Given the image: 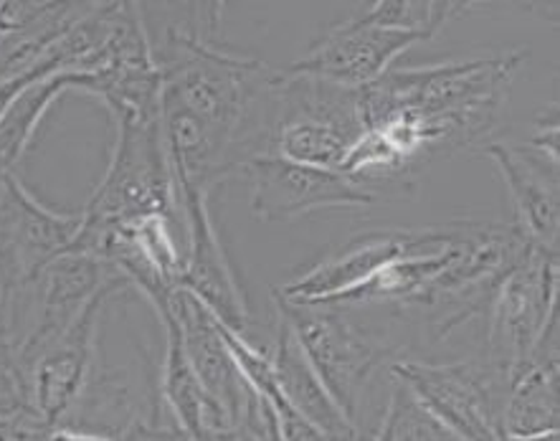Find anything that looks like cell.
I'll list each match as a JSON object with an SVG mask.
<instances>
[{"mask_svg": "<svg viewBox=\"0 0 560 441\" xmlns=\"http://www.w3.org/2000/svg\"><path fill=\"white\" fill-rule=\"evenodd\" d=\"M153 44L160 132L178 196H211L246 160L269 155L279 69L221 42V3H183Z\"/></svg>", "mask_w": 560, "mask_h": 441, "instance_id": "6da1fadb", "label": "cell"}, {"mask_svg": "<svg viewBox=\"0 0 560 441\" xmlns=\"http://www.w3.org/2000/svg\"><path fill=\"white\" fill-rule=\"evenodd\" d=\"M525 51L450 59L388 69L360 90L368 130L411 165L436 155L487 146L502 123L515 71Z\"/></svg>", "mask_w": 560, "mask_h": 441, "instance_id": "7a4b0ae2", "label": "cell"}, {"mask_svg": "<svg viewBox=\"0 0 560 441\" xmlns=\"http://www.w3.org/2000/svg\"><path fill=\"white\" fill-rule=\"evenodd\" d=\"M115 127L109 165L82 208V229L71 248L94 254L109 231L142 216L163 213L183 223L178 186L160 132V115H119Z\"/></svg>", "mask_w": 560, "mask_h": 441, "instance_id": "3957f363", "label": "cell"}, {"mask_svg": "<svg viewBox=\"0 0 560 441\" xmlns=\"http://www.w3.org/2000/svg\"><path fill=\"white\" fill-rule=\"evenodd\" d=\"M368 130L360 90L279 71L277 117L269 155L342 171L350 148Z\"/></svg>", "mask_w": 560, "mask_h": 441, "instance_id": "277c9868", "label": "cell"}, {"mask_svg": "<svg viewBox=\"0 0 560 441\" xmlns=\"http://www.w3.org/2000/svg\"><path fill=\"white\" fill-rule=\"evenodd\" d=\"M115 285L130 287L107 259L69 248L46 264L26 287L8 297L5 340L19 352L21 365L67 330L94 297Z\"/></svg>", "mask_w": 560, "mask_h": 441, "instance_id": "5b68a950", "label": "cell"}, {"mask_svg": "<svg viewBox=\"0 0 560 441\" xmlns=\"http://www.w3.org/2000/svg\"><path fill=\"white\" fill-rule=\"evenodd\" d=\"M390 375L459 441H508L502 431L508 391L505 365L494 360H394Z\"/></svg>", "mask_w": 560, "mask_h": 441, "instance_id": "8992f818", "label": "cell"}, {"mask_svg": "<svg viewBox=\"0 0 560 441\" xmlns=\"http://www.w3.org/2000/svg\"><path fill=\"white\" fill-rule=\"evenodd\" d=\"M279 315L342 411L358 423L360 398L383 350L342 304H292L271 292Z\"/></svg>", "mask_w": 560, "mask_h": 441, "instance_id": "52a82bcc", "label": "cell"}, {"mask_svg": "<svg viewBox=\"0 0 560 441\" xmlns=\"http://www.w3.org/2000/svg\"><path fill=\"white\" fill-rule=\"evenodd\" d=\"M558 254L527 248L487 304V350L508 371L535 358L558 333Z\"/></svg>", "mask_w": 560, "mask_h": 441, "instance_id": "ba28073f", "label": "cell"}, {"mask_svg": "<svg viewBox=\"0 0 560 441\" xmlns=\"http://www.w3.org/2000/svg\"><path fill=\"white\" fill-rule=\"evenodd\" d=\"M130 290L115 285L102 290L79 312L67 330L44 345L34 358L23 365L28 386L31 414L46 429H56L67 421L71 408L79 404L100 365V325L102 312L112 297Z\"/></svg>", "mask_w": 560, "mask_h": 441, "instance_id": "9c48e42d", "label": "cell"}, {"mask_svg": "<svg viewBox=\"0 0 560 441\" xmlns=\"http://www.w3.org/2000/svg\"><path fill=\"white\" fill-rule=\"evenodd\" d=\"M238 175L249 183V206L259 221H298L330 208H368L383 200L340 171L302 165L279 155L246 160Z\"/></svg>", "mask_w": 560, "mask_h": 441, "instance_id": "30bf717a", "label": "cell"}, {"mask_svg": "<svg viewBox=\"0 0 560 441\" xmlns=\"http://www.w3.org/2000/svg\"><path fill=\"white\" fill-rule=\"evenodd\" d=\"M82 211H54L15 173L0 175V282L5 300L77 244ZM8 304V302H5Z\"/></svg>", "mask_w": 560, "mask_h": 441, "instance_id": "8fae6325", "label": "cell"}, {"mask_svg": "<svg viewBox=\"0 0 560 441\" xmlns=\"http://www.w3.org/2000/svg\"><path fill=\"white\" fill-rule=\"evenodd\" d=\"M450 239V223L423 229H383L353 236L350 242L317 262L305 275L275 287V294L292 304H327L363 287L390 262L413 252H431Z\"/></svg>", "mask_w": 560, "mask_h": 441, "instance_id": "7c38bea8", "label": "cell"}, {"mask_svg": "<svg viewBox=\"0 0 560 441\" xmlns=\"http://www.w3.org/2000/svg\"><path fill=\"white\" fill-rule=\"evenodd\" d=\"M175 223L180 221L163 213L142 216L109 231L94 252L125 277L130 290L145 297L160 323L171 317L173 294L180 290L186 271V254L175 239Z\"/></svg>", "mask_w": 560, "mask_h": 441, "instance_id": "4fadbf2b", "label": "cell"}, {"mask_svg": "<svg viewBox=\"0 0 560 441\" xmlns=\"http://www.w3.org/2000/svg\"><path fill=\"white\" fill-rule=\"evenodd\" d=\"M421 42H429V38L411 31L375 26L365 15H355L327 31L287 71L323 79V82L348 86V90H363L388 69H394L398 56Z\"/></svg>", "mask_w": 560, "mask_h": 441, "instance_id": "5bb4252c", "label": "cell"}, {"mask_svg": "<svg viewBox=\"0 0 560 441\" xmlns=\"http://www.w3.org/2000/svg\"><path fill=\"white\" fill-rule=\"evenodd\" d=\"M180 219L188 236L180 290L194 294L208 315L226 325L229 330L246 335L252 323L249 302L215 229L211 196H180Z\"/></svg>", "mask_w": 560, "mask_h": 441, "instance_id": "9a60e30c", "label": "cell"}, {"mask_svg": "<svg viewBox=\"0 0 560 441\" xmlns=\"http://www.w3.org/2000/svg\"><path fill=\"white\" fill-rule=\"evenodd\" d=\"M498 167L515 206V229L533 248L558 254L560 181L558 163L523 146L487 142L479 150Z\"/></svg>", "mask_w": 560, "mask_h": 441, "instance_id": "2e32d148", "label": "cell"}, {"mask_svg": "<svg viewBox=\"0 0 560 441\" xmlns=\"http://www.w3.org/2000/svg\"><path fill=\"white\" fill-rule=\"evenodd\" d=\"M171 315L178 325L183 352H186L190 368H194L208 396L221 406V411L229 416L231 427H234L249 404L252 388L231 358L219 325L208 315L203 304L186 290L173 294Z\"/></svg>", "mask_w": 560, "mask_h": 441, "instance_id": "e0dca14e", "label": "cell"}, {"mask_svg": "<svg viewBox=\"0 0 560 441\" xmlns=\"http://www.w3.org/2000/svg\"><path fill=\"white\" fill-rule=\"evenodd\" d=\"M275 348H271V365L277 375V391L284 404L298 411L302 419L312 423L319 434L330 441H360L358 423L335 404L330 391L319 381L315 368L310 365L305 352H302L298 338L279 315Z\"/></svg>", "mask_w": 560, "mask_h": 441, "instance_id": "ac0fdd59", "label": "cell"}, {"mask_svg": "<svg viewBox=\"0 0 560 441\" xmlns=\"http://www.w3.org/2000/svg\"><path fill=\"white\" fill-rule=\"evenodd\" d=\"M160 325H163L165 335L163 365H160V406H163V416H167L178 437L208 439L226 434L234 427H231L229 416L221 411V406L208 396L194 368H190L173 315Z\"/></svg>", "mask_w": 560, "mask_h": 441, "instance_id": "d6986e66", "label": "cell"}, {"mask_svg": "<svg viewBox=\"0 0 560 441\" xmlns=\"http://www.w3.org/2000/svg\"><path fill=\"white\" fill-rule=\"evenodd\" d=\"M560 429V363L548 345L533 360L508 371L502 431L510 441H530L558 434Z\"/></svg>", "mask_w": 560, "mask_h": 441, "instance_id": "ffe728a7", "label": "cell"}, {"mask_svg": "<svg viewBox=\"0 0 560 441\" xmlns=\"http://www.w3.org/2000/svg\"><path fill=\"white\" fill-rule=\"evenodd\" d=\"M71 90L92 92V82L82 74H51L26 86L0 117V175L15 173L26 150L34 142L38 127L61 94Z\"/></svg>", "mask_w": 560, "mask_h": 441, "instance_id": "44dd1931", "label": "cell"}, {"mask_svg": "<svg viewBox=\"0 0 560 441\" xmlns=\"http://www.w3.org/2000/svg\"><path fill=\"white\" fill-rule=\"evenodd\" d=\"M469 8L471 3H454V0H378L363 15L375 26L411 31L431 42L446 23L459 19Z\"/></svg>", "mask_w": 560, "mask_h": 441, "instance_id": "7402d4cb", "label": "cell"}, {"mask_svg": "<svg viewBox=\"0 0 560 441\" xmlns=\"http://www.w3.org/2000/svg\"><path fill=\"white\" fill-rule=\"evenodd\" d=\"M373 441H459L394 379L386 414Z\"/></svg>", "mask_w": 560, "mask_h": 441, "instance_id": "603a6c76", "label": "cell"}, {"mask_svg": "<svg viewBox=\"0 0 560 441\" xmlns=\"http://www.w3.org/2000/svg\"><path fill=\"white\" fill-rule=\"evenodd\" d=\"M23 414H31L26 371L13 345L0 338V419H13Z\"/></svg>", "mask_w": 560, "mask_h": 441, "instance_id": "cb8c5ba5", "label": "cell"}, {"mask_svg": "<svg viewBox=\"0 0 560 441\" xmlns=\"http://www.w3.org/2000/svg\"><path fill=\"white\" fill-rule=\"evenodd\" d=\"M523 148L538 152V155L560 163V119H558V102L550 104L533 119V132Z\"/></svg>", "mask_w": 560, "mask_h": 441, "instance_id": "d4e9b609", "label": "cell"}, {"mask_svg": "<svg viewBox=\"0 0 560 441\" xmlns=\"http://www.w3.org/2000/svg\"><path fill=\"white\" fill-rule=\"evenodd\" d=\"M269 404H271V408H275L279 429H282L284 441H330L325 434H319V431L312 427V423L302 419L298 411H292V408L284 404L282 396L269 401Z\"/></svg>", "mask_w": 560, "mask_h": 441, "instance_id": "484cf974", "label": "cell"}, {"mask_svg": "<svg viewBox=\"0 0 560 441\" xmlns=\"http://www.w3.org/2000/svg\"><path fill=\"white\" fill-rule=\"evenodd\" d=\"M49 431L34 414L0 419V441H49Z\"/></svg>", "mask_w": 560, "mask_h": 441, "instance_id": "4316f807", "label": "cell"}, {"mask_svg": "<svg viewBox=\"0 0 560 441\" xmlns=\"http://www.w3.org/2000/svg\"><path fill=\"white\" fill-rule=\"evenodd\" d=\"M49 441H122L109 434H97V431H84L74 427H56L49 431Z\"/></svg>", "mask_w": 560, "mask_h": 441, "instance_id": "83f0119b", "label": "cell"}, {"mask_svg": "<svg viewBox=\"0 0 560 441\" xmlns=\"http://www.w3.org/2000/svg\"><path fill=\"white\" fill-rule=\"evenodd\" d=\"M125 441H178V434H175V431H163V429H140Z\"/></svg>", "mask_w": 560, "mask_h": 441, "instance_id": "f1b7e54d", "label": "cell"}, {"mask_svg": "<svg viewBox=\"0 0 560 441\" xmlns=\"http://www.w3.org/2000/svg\"><path fill=\"white\" fill-rule=\"evenodd\" d=\"M5 287L0 282V338H5Z\"/></svg>", "mask_w": 560, "mask_h": 441, "instance_id": "f546056e", "label": "cell"}, {"mask_svg": "<svg viewBox=\"0 0 560 441\" xmlns=\"http://www.w3.org/2000/svg\"><path fill=\"white\" fill-rule=\"evenodd\" d=\"M178 441H236V439H234V431H226V434L208 437V439H186V437H178Z\"/></svg>", "mask_w": 560, "mask_h": 441, "instance_id": "4dcf8cb0", "label": "cell"}]
</instances>
